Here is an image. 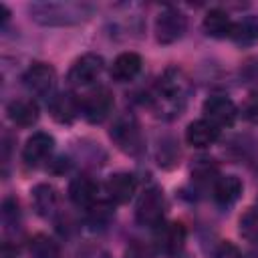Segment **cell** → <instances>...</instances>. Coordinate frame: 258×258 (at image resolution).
Returning a JSON list of instances; mask_svg holds the SVG:
<instances>
[{
	"mask_svg": "<svg viewBox=\"0 0 258 258\" xmlns=\"http://www.w3.org/2000/svg\"><path fill=\"white\" fill-rule=\"evenodd\" d=\"M32 18L42 24H73L89 16L91 8L85 4H62V2H42L30 8Z\"/></svg>",
	"mask_w": 258,
	"mask_h": 258,
	"instance_id": "obj_1",
	"label": "cell"
},
{
	"mask_svg": "<svg viewBox=\"0 0 258 258\" xmlns=\"http://www.w3.org/2000/svg\"><path fill=\"white\" fill-rule=\"evenodd\" d=\"M185 26H187L185 14L177 8L167 6L155 16V24H153L155 40L159 44H173L183 36Z\"/></svg>",
	"mask_w": 258,
	"mask_h": 258,
	"instance_id": "obj_2",
	"label": "cell"
},
{
	"mask_svg": "<svg viewBox=\"0 0 258 258\" xmlns=\"http://www.w3.org/2000/svg\"><path fill=\"white\" fill-rule=\"evenodd\" d=\"M163 214H165V198H163L161 189H157V187L145 189L137 202V208H135L137 222L141 226L155 228V226H161Z\"/></svg>",
	"mask_w": 258,
	"mask_h": 258,
	"instance_id": "obj_3",
	"label": "cell"
},
{
	"mask_svg": "<svg viewBox=\"0 0 258 258\" xmlns=\"http://www.w3.org/2000/svg\"><path fill=\"white\" fill-rule=\"evenodd\" d=\"M22 83L24 87L36 95V97H52L54 85H56V73L50 64L46 62H34L26 69V73L22 75Z\"/></svg>",
	"mask_w": 258,
	"mask_h": 258,
	"instance_id": "obj_4",
	"label": "cell"
},
{
	"mask_svg": "<svg viewBox=\"0 0 258 258\" xmlns=\"http://www.w3.org/2000/svg\"><path fill=\"white\" fill-rule=\"evenodd\" d=\"M202 111H204V119L214 123L218 129L232 127L236 117H238V107L226 95H212V97H208L204 101Z\"/></svg>",
	"mask_w": 258,
	"mask_h": 258,
	"instance_id": "obj_5",
	"label": "cell"
},
{
	"mask_svg": "<svg viewBox=\"0 0 258 258\" xmlns=\"http://www.w3.org/2000/svg\"><path fill=\"white\" fill-rule=\"evenodd\" d=\"M81 109L89 123H103L113 111V93L107 87H97L81 101Z\"/></svg>",
	"mask_w": 258,
	"mask_h": 258,
	"instance_id": "obj_6",
	"label": "cell"
},
{
	"mask_svg": "<svg viewBox=\"0 0 258 258\" xmlns=\"http://www.w3.org/2000/svg\"><path fill=\"white\" fill-rule=\"evenodd\" d=\"M103 67H105L103 56L93 54V52H87V54L79 56L73 62V67L69 71V81L75 87H87V85H91V83L97 81V77L103 73Z\"/></svg>",
	"mask_w": 258,
	"mask_h": 258,
	"instance_id": "obj_7",
	"label": "cell"
},
{
	"mask_svg": "<svg viewBox=\"0 0 258 258\" xmlns=\"http://www.w3.org/2000/svg\"><path fill=\"white\" fill-rule=\"evenodd\" d=\"M111 139L117 143L119 149L127 151V153H137L143 145L141 139V131L139 125L133 117H121L115 121L113 129H111Z\"/></svg>",
	"mask_w": 258,
	"mask_h": 258,
	"instance_id": "obj_8",
	"label": "cell"
},
{
	"mask_svg": "<svg viewBox=\"0 0 258 258\" xmlns=\"http://www.w3.org/2000/svg\"><path fill=\"white\" fill-rule=\"evenodd\" d=\"M157 95L159 99H165V101H177V99H183L187 89H189V83H187V77L183 75V71L171 67L167 69L159 79H157Z\"/></svg>",
	"mask_w": 258,
	"mask_h": 258,
	"instance_id": "obj_9",
	"label": "cell"
},
{
	"mask_svg": "<svg viewBox=\"0 0 258 258\" xmlns=\"http://www.w3.org/2000/svg\"><path fill=\"white\" fill-rule=\"evenodd\" d=\"M52 149H54L52 135H48L44 131H36L26 139V143L22 147V159H24L26 165L36 167L52 153Z\"/></svg>",
	"mask_w": 258,
	"mask_h": 258,
	"instance_id": "obj_10",
	"label": "cell"
},
{
	"mask_svg": "<svg viewBox=\"0 0 258 258\" xmlns=\"http://www.w3.org/2000/svg\"><path fill=\"white\" fill-rule=\"evenodd\" d=\"M48 113L56 123L69 125L77 119L79 113H83V109H81V101L73 93H58L48 99Z\"/></svg>",
	"mask_w": 258,
	"mask_h": 258,
	"instance_id": "obj_11",
	"label": "cell"
},
{
	"mask_svg": "<svg viewBox=\"0 0 258 258\" xmlns=\"http://www.w3.org/2000/svg\"><path fill=\"white\" fill-rule=\"evenodd\" d=\"M69 198L79 208H93L99 198V183L89 175H79L69 183Z\"/></svg>",
	"mask_w": 258,
	"mask_h": 258,
	"instance_id": "obj_12",
	"label": "cell"
},
{
	"mask_svg": "<svg viewBox=\"0 0 258 258\" xmlns=\"http://www.w3.org/2000/svg\"><path fill=\"white\" fill-rule=\"evenodd\" d=\"M220 137V129L210 123L208 119H198V121H191L185 129V141L187 145L191 147H198V149H204V147H210L218 141Z\"/></svg>",
	"mask_w": 258,
	"mask_h": 258,
	"instance_id": "obj_13",
	"label": "cell"
},
{
	"mask_svg": "<svg viewBox=\"0 0 258 258\" xmlns=\"http://www.w3.org/2000/svg\"><path fill=\"white\" fill-rule=\"evenodd\" d=\"M137 191V179L131 173H113L107 179V194L115 204H127Z\"/></svg>",
	"mask_w": 258,
	"mask_h": 258,
	"instance_id": "obj_14",
	"label": "cell"
},
{
	"mask_svg": "<svg viewBox=\"0 0 258 258\" xmlns=\"http://www.w3.org/2000/svg\"><path fill=\"white\" fill-rule=\"evenodd\" d=\"M141 56L137 52H121L113 64H111V79L117 81V83H129L131 79L137 77V73L141 71Z\"/></svg>",
	"mask_w": 258,
	"mask_h": 258,
	"instance_id": "obj_15",
	"label": "cell"
},
{
	"mask_svg": "<svg viewBox=\"0 0 258 258\" xmlns=\"http://www.w3.org/2000/svg\"><path fill=\"white\" fill-rule=\"evenodd\" d=\"M8 119L18 127H30L38 121V105L32 99H14L6 107Z\"/></svg>",
	"mask_w": 258,
	"mask_h": 258,
	"instance_id": "obj_16",
	"label": "cell"
},
{
	"mask_svg": "<svg viewBox=\"0 0 258 258\" xmlns=\"http://www.w3.org/2000/svg\"><path fill=\"white\" fill-rule=\"evenodd\" d=\"M202 26H204V30H206L208 36H214V38H226V36L232 34V26H234V22H232V18L228 16L226 10H222V8H212V10L206 12Z\"/></svg>",
	"mask_w": 258,
	"mask_h": 258,
	"instance_id": "obj_17",
	"label": "cell"
},
{
	"mask_svg": "<svg viewBox=\"0 0 258 258\" xmlns=\"http://www.w3.org/2000/svg\"><path fill=\"white\" fill-rule=\"evenodd\" d=\"M242 181L236 175H222L214 183V200L220 206H232L242 196Z\"/></svg>",
	"mask_w": 258,
	"mask_h": 258,
	"instance_id": "obj_18",
	"label": "cell"
},
{
	"mask_svg": "<svg viewBox=\"0 0 258 258\" xmlns=\"http://www.w3.org/2000/svg\"><path fill=\"white\" fill-rule=\"evenodd\" d=\"M56 202H58V198H56V189L52 185H48V183L34 185V189H32V206H34L38 216H42V218L52 216L54 210H56Z\"/></svg>",
	"mask_w": 258,
	"mask_h": 258,
	"instance_id": "obj_19",
	"label": "cell"
},
{
	"mask_svg": "<svg viewBox=\"0 0 258 258\" xmlns=\"http://www.w3.org/2000/svg\"><path fill=\"white\" fill-rule=\"evenodd\" d=\"M183 242H185V228L179 222L167 224L159 236V244L167 254H177L183 248Z\"/></svg>",
	"mask_w": 258,
	"mask_h": 258,
	"instance_id": "obj_20",
	"label": "cell"
},
{
	"mask_svg": "<svg viewBox=\"0 0 258 258\" xmlns=\"http://www.w3.org/2000/svg\"><path fill=\"white\" fill-rule=\"evenodd\" d=\"M230 38H234L236 42H242V44H250V42L258 40V18L246 16V18L234 22Z\"/></svg>",
	"mask_w": 258,
	"mask_h": 258,
	"instance_id": "obj_21",
	"label": "cell"
},
{
	"mask_svg": "<svg viewBox=\"0 0 258 258\" xmlns=\"http://www.w3.org/2000/svg\"><path fill=\"white\" fill-rule=\"evenodd\" d=\"M30 258H58V246L46 234H36L28 242Z\"/></svg>",
	"mask_w": 258,
	"mask_h": 258,
	"instance_id": "obj_22",
	"label": "cell"
},
{
	"mask_svg": "<svg viewBox=\"0 0 258 258\" xmlns=\"http://www.w3.org/2000/svg\"><path fill=\"white\" fill-rule=\"evenodd\" d=\"M18 218H20V208H18V202L14 198H6L2 202V220H4V226L10 228V226H16L18 224Z\"/></svg>",
	"mask_w": 258,
	"mask_h": 258,
	"instance_id": "obj_23",
	"label": "cell"
},
{
	"mask_svg": "<svg viewBox=\"0 0 258 258\" xmlns=\"http://www.w3.org/2000/svg\"><path fill=\"white\" fill-rule=\"evenodd\" d=\"M214 258H244V256H242V252L238 250L236 244H232V242H222V244L216 248Z\"/></svg>",
	"mask_w": 258,
	"mask_h": 258,
	"instance_id": "obj_24",
	"label": "cell"
},
{
	"mask_svg": "<svg viewBox=\"0 0 258 258\" xmlns=\"http://www.w3.org/2000/svg\"><path fill=\"white\" fill-rule=\"evenodd\" d=\"M210 173H216V167H214L212 163H208V159H204L202 163H198V165L191 169V175H196L198 179H202V177H208Z\"/></svg>",
	"mask_w": 258,
	"mask_h": 258,
	"instance_id": "obj_25",
	"label": "cell"
},
{
	"mask_svg": "<svg viewBox=\"0 0 258 258\" xmlns=\"http://www.w3.org/2000/svg\"><path fill=\"white\" fill-rule=\"evenodd\" d=\"M127 258H147V254L141 252L139 248H131V250L127 252Z\"/></svg>",
	"mask_w": 258,
	"mask_h": 258,
	"instance_id": "obj_26",
	"label": "cell"
},
{
	"mask_svg": "<svg viewBox=\"0 0 258 258\" xmlns=\"http://www.w3.org/2000/svg\"><path fill=\"white\" fill-rule=\"evenodd\" d=\"M0 258H16V254H14V252H10V248H8V246H4V248H2V256H0Z\"/></svg>",
	"mask_w": 258,
	"mask_h": 258,
	"instance_id": "obj_27",
	"label": "cell"
},
{
	"mask_svg": "<svg viewBox=\"0 0 258 258\" xmlns=\"http://www.w3.org/2000/svg\"><path fill=\"white\" fill-rule=\"evenodd\" d=\"M256 212H258V210H256Z\"/></svg>",
	"mask_w": 258,
	"mask_h": 258,
	"instance_id": "obj_28",
	"label": "cell"
}]
</instances>
